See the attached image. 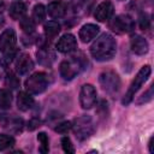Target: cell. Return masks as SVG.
<instances>
[{"instance_id": "6da1fadb", "label": "cell", "mask_w": 154, "mask_h": 154, "mask_svg": "<svg viewBox=\"0 0 154 154\" xmlns=\"http://www.w3.org/2000/svg\"><path fill=\"white\" fill-rule=\"evenodd\" d=\"M117 51V43L114 37L111 34H102L99 36L90 47L91 57L97 61H106L111 60Z\"/></svg>"}, {"instance_id": "7a4b0ae2", "label": "cell", "mask_w": 154, "mask_h": 154, "mask_svg": "<svg viewBox=\"0 0 154 154\" xmlns=\"http://www.w3.org/2000/svg\"><path fill=\"white\" fill-rule=\"evenodd\" d=\"M17 36L13 29H6L0 35V52L4 54V63L7 64L14 57Z\"/></svg>"}, {"instance_id": "3957f363", "label": "cell", "mask_w": 154, "mask_h": 154, "mask_svg": "<svg viewBox=\"0 0 154 154\" xmlns=\"http://www.w3.org/2000/svg\"><path fill=\"white\" fill-rule=\"evenodd\" d=\"M83 69H84V60L78 57H71L70 59H66L60 64L59 71H60V76L64 79L70 81L75 78Z\"/></svg>"}, {"instance_id": "277c9868", "label": "cell", "mask_w": 154, "mask_h": 154, "mask_svg": "<svg viewBox=\"0 0 154 154\" xmlns=\"http://www.w3.org/2000/svg\"><path fill=\"white\" fill-rule=\"evenodd\" d=\"M150 72H152V69H150L149 65H144V66L141 67V70L137 72V75H136V77H135V79H134L132 83L130 84V88H129L128 93L125 94V96H124L123 100H122L123 105H129V103L131 102V100L134 99L136 91L142 87V84H143V83L148 79V77L150 76Z\"/></svg>"}, {"instance_id": "5b68a950", "label": "cell", "mask_w": 154, "mask_h": 154, "mask_svg": "<svg viewBox=\"0 0 154 154\" xmlns=\"http://www.w3.org/2000/svg\"><path fill=\"white\" fill-rule=\"evenodd\" d=\"M71 129H73L76 137L79 141H83V140H87L88 137H90L91 134L94 132V124H93V120L90 117L83 116L75 120Z\"/></svg>"}, {"instance_id": "8992f818", "label": "cell", "mask_w": 154, "mask_h": 154, "mask_svg": "<svg viewBox=\"0 0 154 154\" xmlns=\"http://www.w3.org/2000/svg\"><path fill=\"white\" fill-rule=\"evenodd\" d=\"M48 85V77L45 72L32 73L25 81V89L29 94H41L46 90Z\"/></svg>"}, {"instance_id": "52a82bcc", "label": "cell", "mask_w": 154, "mask_h": 154, "mask_svg": "<svg viewBox=\"0 0 154 154\" xmlns=\"http://www.w3.org/2000/svg\"><path fill=\"white\" fill-rule=\"evenodd\" d=\"M99 82L106 93L114 94L120 89V78H119L118 73H116L114 71L107 70V71H103L102 73H100Z\"/></svg>"}, {"instance_id": "ba28073f", "label": "cell", "mask_w": 154, "mask_h": 154, "mask_svg": "<svg viewBox=\"0 0 154 154\" xmlns=\"http://www.w3.org/2000/svg\"><path fill=\"white\" fill-rule=\"evenodd\" d=\"M109 26L114 31L119 34H124V32L132 31V29L135 28V22L128 14H119L114 19H112V22L109 23Z\"/></svg>"}, {"instance_id": "9c48e42d", "label": "cell", "mask_w": 154, "mask_h": 154, "mask_svg": "<svg viewBox=\"0 0 154 154\" xmlns=\"http://www.w3.org/2000/svg\"><path fill=\"white\" fill-rule=\"evenodd\" d=\"M79 103L82 108L89 109L96 103V90L91 84H84L79 93Z\"/></svg>"}, {"instance_id": "30bf717a", "label": "cell", "mask_w": 154, "mask_h": 154, "mask_svg": "<svg viewBox=\"0 0 154 154\" xmlns=\"http://www.w3.org/2000/svg\"><path fill=\"white\" fill-rule=\"evenodd\" d=\"M113 10H114L113 4L109 0H105L101 4H99V6L95 10L94 16H95L96 20H99V22H106V20H108L112 17Z\"/></svg>"}, {"instance_id": "8fae6325", "label": "cell", "mask_w": 154, "mask_h": 154, "mask_svg": "<svg viewBox=\"0 0 154 154\" xmlns=\"http://www.w3.org/2000/svg\"><path fill=\"white\" fill-rule=\"evenodd\" d=\"M77 47V41H76V37L72 35V34H65L63 35L57 45H55V48L61 52V53H69V52H72L73 49H76Z\"/></svg>"}, {"instance_id": "7c38bea8", "label": "cell", "mask_w": 154, "mask_h": 154, "mask_svg": "<svg viewBox=\"0 0 154 154\" xmlns=\"http://www.w3.org/2000/svg\"><path fill=\"white\" fill-rule=\"evenodd\" d=\"M14 65H16V70L19 75H25L29 71H31L34 67V63H32L30 55L26 53H20L17 57Z\"/></svg>"}, {"instance_id": "4fadbf2b", "label": "cell", "mask_w": 154, "mask_h": 154, "mask_svg": "<svg viewBox=\"0 0 154 154\" xmlns=\"http://www.w3.org/2000/svg\"><path fill=\"white\" fill-rule=\"evenodd\" d=\"M130 46H131V51L137 55H143L148 52V42L141 35L132 36L130 41Z\"/></svg>"}, {"instance_id": "5bb4252c", "label": "cell", "mask_w": 154, "mask_h": 154, "mask_svg": "<svg viewBox=\"0 0 154 154\" xmlns=\"http://www.w3.org/2000/svg\"><path fill=\"white\" fill-rule=\"evenodd\" d=\"M99 31H100V28H99L97 25L90 23V24H84V25L81 28L78 35H79L81 41L84 42V43H87V42L91 41L93 38H95L96 35L99 34Z\"/></svg>"}, {"instance_id": "9a60e30c", "label": "cell", "mask_w": 154, "mask_h": 154, "mask_svg": "<svg viewBox=\"0 0 154 154\" xmlns=\"http://www.w3.org/2000/svg\"><path fill=\"white\" fill-rule=\"evenodd\" d=\"M47 11L52 18H61L66 12V6L61 0H57V1H52L48 5Z\"/></svg>"}, {"instance_id": "2e32d148", "label": "cell", "mask_w": 154, "mask_h": 154, "mask_svg": "<svg viewBox=\"0 0 154 154\" xmlns=\"http://www.w3.org/2000/svg\"><path fill=\"white\" fill-rule=\"evenodd\" d=\"M17 106L20 111H28L34 106V99L29 93L19 91L17 96Z\"/></svg>"}, {"instance_id": "e0dca14e", "label": "cell", "mask_w": 154, "mask_h": 154, "mask_svg": "<svg viewBox=\"0 0 154 154\" xmlns=\"http://www.w3.org/2000/svg\"><path fill=\"white\" fill-rule=\"evenodd\" d=\"M8 13H10V16H11L12 19L19 20V19H22V18L25 16V13H26V5H25L24 2H20V1L13 2V4L10 6Z\"/></svg>"}, {"instance_id": "ac0fdd59", "label": "cell", "mask_w": 154, "mask_h": 154, "mask_svg": "<svg viewBox=\"0 0 154 154\" xmlns=\"http://www.w3.org/2000/svg\"><path fill=\"white\" fill-rule=\"evenodd\" d=\"M2 125L12 132H20L23 128V120L20 118H6V120H2Z\"/></svg>"}, {"instance_id": "d6986e66", "label": "cell", "mask_w": 154, "mask_h": 154, "mask_svg": "<svg viewBox=\"0 0 154 154\" xmlns=\"http://www.w3.org/2000/svg\"><path fill=\"white\" fill-rule=\"evenodd\" d=\"M37 60L42 65H51L52 61L54 60V55L51 53L49 49H47L46 47H42L37 51Z\"/></svg>"}, {"instance_id": "ffe728a7", "label": "cell", "mask_w": 154, "mask_h": 154, "mask_svg": "<svg viewBox=\"0 0 154 154\" xmlns=\"http://www.w3.org/2000/svg\"><path fill=\"white\" fill-rule=\"evenodd\" d=\"M45 35L47 36V38H49V40H53L58 34H59V31H60V25L57 23V22H54V20H51V22H48V23H46L45 24Z\"/></svg>"}, {"instance_id": "44dd1931", "label": "cell", "mask_w": 154, "mask_h": 154, "mask_svg": "<svg viewBox=\"0 0 154 154\" xmlns=\"http://www.w3.org/2000/svg\"><path fill=\"white\" fill-rule=\"evenodd\" d=\"M12 103V94L8 89L0 90V109H8Z\"/></svg>"}, {"instance_id": "7402d4cb", "label": "cell", "mask_w": 154, "mask_h": 154, "mask_svg": "<svg viewBox=\"0 0 154 154\" xmlns=\"http://www.w3.org/2000/svg\"><path fill=\"white\" fill-rule=\"evenodd\" d=\"M46 18V7L42 4H37L32 8V19L35 23H42Z\"/></svg>"}, {"instance_id": "603a6c76", "label": "cell", "mask_w": 154, "mask_h": 154, "mask_svg": "<svg viewBox=\"0 0 154 154\" xmlns=\"http://www.w3.org/2000/svg\"><path fill=\"white\" fill-rule=\"evenodd\" d=\"M19 25L23 29V31H25L26 34H31L35 30V22L32 18L29 17H23L22 19H19Z\"/></svg>"}, {"instance_id": "cb8c5ba5", "label": "cell", "mask_w": 154, "mask_h": 154, "mask_svg": "<svg viewBox=\"0 0 154 154\" xmlns=\"http://www.w3.org/2000/svg\"><path fill=\"white\" fill-rule=\"evenodd\" d=\"M37 140L40 142V152L42 154L48 153L49 150V141H48V136L46 132H40L37 135Z\"/></svg>"}, {"instance_id": "d4e9b609", "label": "cell", "mask_w": 154, "mask_h": 154, "mask_svg": "<svg viewBox=\"0 0 154 154\" xmlns=\"http://www.w3.org/2000/svg\"><path fill=\"white\" fill-rule=\"evenodd\" d=\"M14 144V138L10 135H0V152Z\"/></svg>"}, {"instance_id": "484cf974", "label": "cell", "mask_w": 154, "mask_h": 154, "mask_svg": "<svg viewBox=\"0 0 154 154\" xmlns=\"http://www.w3.org/2000/svg\"><path fill=\"white\" fill-rule=\"evenodd\" d=\"M71 128H72V123L71 122H63V123H59L55 126L54 130L57 132H60V134H66Z\"/></svg>"}, {"instance_id": "4316f807", "label": "cell", "mask_w": 154, "mask_h": 154, "mask_svg": "<svg viewBox=\"0 0 154 154\" xmlns=\"http://www.w3.org/2000/svg\"><path fill=\"white\" fill-rule=\"evenodd\" d=\"M61 147L64 149V152L66 153H75V148L71 143V140L69 137H63L61 138Z\"/></svg>"}, {"instance_id": "83f0119b", "label": "cell", "mask_w": 154, "mask_h": 154, "mask_svg": "<svg viewBox=\"0 0 154 154\" xmlns=\"http://www.w3.org/2000/svg\"><path fill=\"white\" fill-rule=\"evenodd\" d=\"M140 26L142 30H148L150 26V19L147 13H142L140 17Z\"/></svg>"}, {"instance_id": "f1b7e54d", "label": "cell", "mask_w": 154, "mask_h": 154, "mask_svg": "<svg viewBox=\"0 0 154 154\" xmlns=\"http://www.w3.org/2000/svg\"><path fill=\"white\" fill-rule=\"evenodd\" d=\"M6 83H7L11 88H13V89L19 85V81H18V78H17L13 73H8V75H7V77H6Z\"/></svg>"}, {"instance_id": "f546056e", "label": "cell", "mask_w": 154, "mask_h": 154, "mask_svg": "<svg viewBox=\"0 0 154 154\" xmlns=\"http://www.w3.org/2000/svg\"><path fill=\"white\" fill-rule=\"evenodd\" d=\"M152 97H153V85H150V88L148 89V91H147L146 94H143V95H142V97L138 100V103L148 102V101H150V100H152Z\"/></svg>"}, {"instance_id": "4dcf8cb0", "label": "cell", "mask_w": 154, "mask_h": 154, "mask_svg": "<svg viewBox=\"0 0 154 154\" xmlns=\"http://www.w3.org/2000/svg\"><path fill=\"white\" fill-rule=\"evenodd\" d=\"M41 125V120H38L37 118H32L31 120H29L28 123V129L29 130H35L36 128H38Z\"/></svg>"}, {"instance_id": "1f68e13d", "label": "cell", "mask_w": 154, "mask_h": 154, "mask_svg": "<svg viewBox=\"0 0 154 154\" xmlns=\"http://www.w3.org/2000/svg\"><path fill=\"white\" fill-rule=\"evenodd\" d=\"M149 152H150V153H154V148H153V137H152L150 141H149Z\"/></svg>"}, {"instance_id": "d6a6232c", "label": "cell", "mask_w": 154, "mask_h": 154, "mask_svg": "<svg viewBox=\"0 0 154 154\" xmlns=\"http://www.w3.org/2000/svg\"><path fill=\"white\" fill-rule=\"evenodd\" d=\"M5 10V0H0V13Z\"/></svg>"}, {"instance_id": "836d02e7", "label": "cell", "mask_w": 154, "mask_h": 154, "mask_svg": "<svg viewBox=\"0 0 154 154\" xmlns=\"http://www.w3.org/2000/svg\"><path fill=\"white\" fill-rule=\"evenodd\" d=\"M71 1H73L75 4H83L85 0H71Z\"/></svg>"}, {"instance_id": "e575fe53", "label": "cell", "mask_w": 154, "mask_h": 154, "mask_svg": "<svg viewBox=\"0 0 154 154\" xmlns=\"http://www.w3.org/2000/svg\"><path fill=\"white\" fill-rule=\"evenodd\" d=\"M120 1H124V0H120Z\"/></svg>"}]
</instances>
